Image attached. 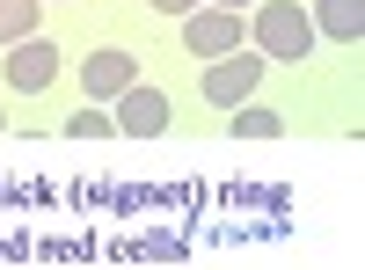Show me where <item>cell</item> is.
<instances>
[{
	"mask_svg": "<svg viewBox=\"0 0 365 270\" xmlns=\"http://www.w3.org/2000/svg\"><path fill=\"white\" fill-rule=\"evenodd\" d=\"M37 15H44V0H0V44L37 37Z\"/></svg>",
	"mask_w": 365,
	"mask_h": 270,
	"instance_id": "8",
	"label": "cell"
},
{
	"mask_svg": "<svg viewBox=\"0 0 365 270\" xmlns=\"http://www.w3.org/2000/svg\"><path fill=\"white\" fill-rule=\"evenodd\" d=\"M132 81H139V58H132V51H96V58H88V66H81V88H88V95H96V103L125 95Z\"/></svg>",
	"mask_w": 365,
	"mask_h": 270,
	"instance_id": "6",
	"label": "cell"
},
{
	"mask_svg": "<svg viewBox=\"0 0 365 270\" xmlns=\"http://www.w3.org/2000/svg\"><path fill=\"white\" fill-rule=\"evenodd\" d=\"M117 132H132V139H154V132H168V95L161 88H125L117 95Z\"/></svg>",
	"mask_w": 365,
	"mask_h": 270,
	"instance_id": "5",
	"label": "cell"
},
{
	"mask_svg": "<svg viewBox=\"0 0 365 270\" xmlns=\"http://www.w3.org/2000/svg\"><path fill=\"white\" fill-rule=\"evenodd\" d=\"M234 132H241V139H278V132H285V117H278V110H263V103H234Z\"/></svg>",
	"mask_w": 365,
	"mask_h": 270,
	"instance_id": "9",
	"label": "cell"
},
{
	"mask_svg": "<svg viewBox=\"0 0 365 270\" xmlns=\"http://www.w3.org/2000/svg\"><path fill=\"white\" fill-rule=\"evenodd\" d=\"M51 81H58V51L44 37H22L8 51V88H15V95H37V88H51Z\"/></svg>",
	"mask_w": 365,
	"mask_h": 270,
	"instance_id": "4",
	"label": "cell"
},
{
	"mask_svg": "<svg viewBox=\"0 0 365 270\" xmlns=\"http://www.w3.org/2000/svg\"><path fill=\"white\" fill-rule=\"evenodd\" d=\"M256 44H263L270 58H307L314 22L299 15V0H263V8H256Z\"/></svg>",
	"mask_w": 365,
	"mask_h": 270,
	"instance_id": "1",
	"label": "cell"
},
{
	"mask_svg": "<svg viewBox=\"0 0 365 270\" xmlns=\"http://www.w3.org/2000/svg\"><path fill=\"white\" fill-rule=\"evenodd\" d=\"M256 81H263V58L227 51V58H212V73H205V103H212V110H234V103L256 95Z\"/></svg>",
	"mask_w": 365,
	"mask_h": 270,
	"instance_id": "3",
	"label": "cell"
},
{
	"mask_svg": "<svg viewBox=\"0 0 365 270\" xmlns=\"http://www.w3.org/2000/svg\"><path fill=\"white\" fill-rule=\"evenodd\" d=\"M314 29H322V37H336V44H358V29H365V0H322Z\"/></svg>",
	"mask_w": 365,
	"mask_h": 270,
	"instance_id": "7",
	"label": "cell"
},
{
	"mask_svg": "<svg viewBox=\"0 0 365 270\" xmlns=\"http://www.w3.org/2000/svg\"><path fill=\"white\" fill-rule=\"evenodd\" d=\"M154 8H161V15H190L197 0H154Z\"/></svg>",
	"mask_w": 365,
	"mask_h": 270,
	"instance_id": "11",
	"label": "cell"
},
{
	"mask_svg": "<svg viewBox=\"0 0 365 270\" xmlns=\"http://www.w3.org/2000/svg\"><path fill=\"white\" fill-rule=\"evenodd\" d=\"M241 37H249V22L234 8H190L182 15V44L197 58H227V51H241Z\"/></svg>",
	"mask_w": 365,
	"mask_h": 270,
	"instance_id": "2",
	"label": "cell"
},
{
	"mask_svg": "<svg viewBox=\"0 0 365 270\" xmlns=\"http://www.w3.org/2000/svg\"><path fill=\"white\" fill-rule=\"evenodd\" d=\"M220 8H234V15H241V0H220Z\"/></svg>",
	"mask_w": 365,
	"mask_h": 270,
	"instance_id": "12",
	"label": "cell"
},
{
	"mask_svg": "<svg viewBox=\"0 0 365 270\" xmlns=\"http://www.w3.org/2000/svg\"><path fill=\"white\" fill-rule=\"evenodd\" d=\"M66 132H73V139H110V132H117V117H103V110H81V117H66Z\"/></svg>",
	"mask_w": 365,
	"mask_h": 270,
	"instance_id": "10",
	"label": "cell"
}]
</instances>
